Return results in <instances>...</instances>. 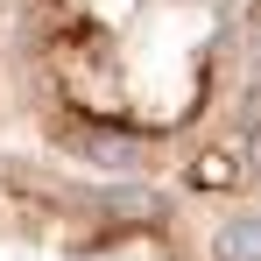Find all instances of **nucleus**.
<instances>
[{"label":"nucleus","instance_id":"1","mask_svg":"<svg viewBox=\"0 0 261 261\" xmlns=\"http://www.w3.org/2000/svg\"><path fill=\"white\" fill-rule=\"evenodd\" d=\"M254 0H14L7 64L29 127L106 176L219 191L247 176Z\"/></svg>","mask_w":261,"mask_h":261},{"label":"nucleus","instance_id":"2","mask_svg":"<svg viewBox=\"0 0 261 261\" xmlns=\"http://www.w3.org/2000/svg\"><path fill=\"white\" fill-rule=\"evenodd\" d=\"M0 261H212L170 191L0 155Z\"/></svg>","mask_w":261,"mask_h":261}]
</instances>
